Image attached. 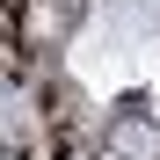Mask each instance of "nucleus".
<instances>
[{"mask_svg": "<svg viewBox=\"0 0 160 160\" xmlns=\"http://www.w3.org/2000/svg\"><path fill=\"white\" fill-rule=\"evenodd\" d=\"M109 153H124V160H138V153H160V146H153V131H146V124H131V117H124V124L109 131Z\"/></svg>", "mask_w": 160, "mask_h": 160, "instance_id": "obj_1", "label": "nucleus"}, {"mask_svg": "<svg viewBox=\"0 0 160 160\" xmlns=\"http://www.w3.org/2000/svg\"><path fill=\"white\" fill-rule=\"evenodd\" d=\"M102 160H124V153H109V146H102Z\"/></svg>", "mask_w": 160, "mask_h": 160, "instance_id": "obj_2", "label": "nucleus"}]
</instances>
